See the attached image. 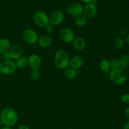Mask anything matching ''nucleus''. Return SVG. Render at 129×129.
Here are the masks:
<instances>
[{"instance_id":"9b49d317","label":"nucleus","mask_w":129,"mask_h":129,"mask_svg":"<svg viewBox=\"0 0 129 129\" xmlns=\"http://www.w3.org/2000/svg\"><path fill=\"white\" fill-rule=\"evenodd\" d=\"M28 65L32 70H39L42 66V59L39 55L32 54L27 58Z\"/></svg>"},{"instance_id":"5701e85b","label":"nucleus","mask_w":129,"mask_h":129,"mask_svg":"<svg viewBox=\"0 0 129 129\" xmlns=\"http://www.w3.org/2000/svg\"><path fill=\"white\" fill-rule=\"evenodd\" d=\"M110 64L111 68L112 69H121L122 70V66H121L120 62L119 59H112L110 60Z\"/></svg>"},{"instance_id":"c85d7f7f","label":"nucleus","mask_w":129,"mask_h":129,"mask_svg":"<svg viewBox=\"0 0 129 129\" xmlns=\"http://www.w3.org/2000/svg\"><path fill=\"white\" fill-rule=\"evenodd\" d=\"M124 115L125 117L129 120V107L125 108L124 111Z\"/></svg>"},{"instance_id":"0eeeda50","label":"nucleus","mask_w":129,"mask_h":129,"mask_svg":"<svg viewBox=\"0 0 129 129\" xmlns=\"http://www.w3.org/2000/svg\"><path fill=\"white\" fill-rule=\"evenodd\" d=\"M23 39L26 44L34 45L37 44L39 39V35L36 31L31 28H27L23 33Z\"/></svg>"},{"instance_id":"72a5a7b5","label":"nucleus","mask_w":129,"mask_h":129,"mask_svg":"<svg viewBox=\"0 0 129 129\" xmlns=\"http://www.w3.org/2000/svg\"><path fill=\"white\" fill-rule=\"evenodd\" d=\"M1 129H12L11 127H6V126H4L3 127H2Z\"/></svg>"},{"instance_id":"6e6552de","label":"nucleus","mask_w":129,"mask_h":129,"mask_svg":"<svg viewBox=\"0 0 129 129\" xmlns=\"http://www.w3.org/2000/svg\"><path fill=\"white\" fill-rule=\"evenodd\" d=\"M83 6L81 4L77 2H73L68 5L66 11L68 14L73 17H76L83 14Z\"/></svg>"},{"instance_id":"6ab92c4d","label":"nucleus","mask_w":129,"mask_h":129,"mask_svg":"<svg viewBox=\"0 0 129 129\" xmlns=\"http://www.w3.org/2000/svg\"><path fill=\"white\" fill-rule=\"evenodd\" d=\"M74 23L78 27H83L86 25L87 18L82 14L79 16L74 17Z\"/></svg>"},{"instance_id":"20e7f679","label":"nucleus","mask_w":129,"mask_h":129,"mask_svg":"<svg viewBox=\"0 0 129 129\" xmlns=\"http://www.w3.org/2000/svg\"><path fill=\"white\" fill-rule=\"evenodd\" d=\"M16 69V64L15 62L13 60H3L0 64V73L3 75H11L15 73Z\"/></svg>"},{"instance_id":"2eb2a0df","label":"nucleus","mask_w":129,"mask_h":129,"mask_svg":"<svg viewBox=\"0 0 129 129\" xmlns=\"http://www.w3.org/2000/svg\"><path fill=\"white\" fill-rule=\"evenodd\" d=\"M72 43L73 47L77 50H84L86 46V42L83 37H76Z\"/></svg>"},{"instance_id":"bb28decb","label":"nucleus","mask_w":129,"mask_h":129,"mask_svg":"<svg viewBox=\"0 0 129 129\" xmlns=\"http://www.w3.org/2000/svg\"><path fill=\"white\" fill-rule=\"evenodd\" d=\"M2 58L3 59V60H11V56H10V54L9 53V52H8L5 53L2 55Z\"/></svg>"},{"instance_id":"f704fd0d","label":"nucleus","mask_w":129,"mask_h":129,"mask_svg":"<svg viewBox=\"0 0 129 129\" xmlns=\"http://www.w3.org/2000/svg\"><path fill=\"white\" fill-rule=\"evenodd\" d=\"M3 61V58H2V55L1 54H0V64L1 63V62Z\"/></svg>"},{"instance_id":"a211bd4d","label":"nucleus","mask_w":129,"mask_h":129,"mask_svg":"<svg viewBox=\"0 0 129 129\" xmlns=\"http://www.w3.org/2000/svg\"><path fill=\"white\" fill-rule=\"evenodd\" d=\"M124 39L122 37H117L115 38L113 40V43H112L113 47L115 50H120L124 46Z\"/></svg>"},{"instance_id":"ddd939ff","label":"nucleus","mask_w":129,"mask_h":129,"mask_svg":"<svg viewBox=\"0 0 129 129\" xmlns=\"http://www.w3.org/2000/svg\"><path fill=\"white\" fill-rule=\"evenodd\" d=\"M9 53L11 56V60H16L20 57L22 56L23 49L20 45L16 44L11 47Z\"/></svg>"},{"instance_id":"473e14b6","label":"nucleus","mask_w":129,"mask_h":129,"mask_svg":"<svg viewBox=\"0 0 129 129\" xmlns=\"http://www.w3.org/2000/svg\"><path fill=\"white\" fill-rule=\"evenodd\" d=\"M82 1H83V3H92L93 2V0H81Z\"/></svg>"},{"instance_id":"c756f323","label":"nucleus","mask_w":129,"mask_h":129,"mask_svg":"<svg viewBox=\"0 0 129 129\" xmlns=\"http://www.w3.org/2000/svg\"><path fill=\"white\" fill-rule=\"evenodd\" d=\"M123 39H124L125 43L126 44H127L128 45H129V34H127V35L124 37Z\"/></svg>"},{"instance_id":"39448f33","label":"nucleus","mask_w":129,"mask_h":129,"mask_svg":"<svg viewBox=\"0 0 129 129\" xmlns=\"http://www.w3.org/2000/svg\"><path fill=\"white\" fill-rule=\"evenodd\" d=\"M60 40L65 44H70L73 42L76 38V34L73 30L70 28H62L59 32Z\"/></svg>"},{"instance_id":"cd10ccee","label":"nucleus","mask_w":129,"mask_h":129,"mask_svg":"<svg viewBox=\"0 0 129 129\" xmlns=\"http://www.w3.org/2000/svg\"><path fill=\"white\" fill-rule=\"evenodd\" d=\"M120 35L122 36V37H125L127 34V30L125 28L121 29L120 31Z\"/></svg>"},{"instance_id":"4c0bfd02","label":"nucleus","mask_w":129,"mask_h":129,"mask_svg":"<svg viewBox=\"0 0 129 129\" xmlns=\"http://www.w3.org/2000/svg\"><path fill=\"white\" fill-rule=\"evenodd\" d=\"M128 55H129V50H128Z\"/></svg>"},{"instance_id":"7ed1b4c3","label":"nucleus","mask_w":129,"mask_h":129,"mask_svg":"<svg viewBox=\"0 0 129 129\" xmlns=\"http://www.w3.org/2000/svg\"><path fill=\"white\" fill-rule=\"evenodd\" d=\"M110 79L117 85H122L127 81V77L125 73L121 69H112L110 73Z\"/></svg>"},{"instance_id":"9d476101","label":"nucleus","mask_w":129,"mask_h":129,"mask_svg":"<svg viewBox=\"0 0 129 129\" xmlns=\"http://www.w3.org/2000/svg\"><path fill=\"white\" fill-rule=\"evenodd\" d=\"M97 11L96 5L93 3H89L83 7V15L86 18H92L96 15Z\"/></svg>"},{"instance_id":"423d86ee","label":"nucleus","mask_w":129,"mask_h":129,"mask_svg":"<svg viewBox=\"0 0 129 129\" xmlns=\"http://www.w3.org/2000/svg\"><path fill=\"white\" fill-rule=\"evenodd\" d=\"M34 21L37 26L45 28L50 24L49 16L42 11H38L34 14Z\"/></svg>"},{"instance_id":"2f4dec72","label":"nucleus","mask_w":129,"mask_h":129,"mask_svg":"<svg viewBox=\"0 0 129 129\" xmlns=\"http://www.w3.org/2000/svg\"><path fill=\"white\" fill-rule=\"evenodd\" d=\"M123 129H129V120L125 123Z\"/></svg>"},{"instance_id":"412c9836","label":"nucleus","mask_w":129,"mask_h":129,"mask_svg":"<svg viewBox=\"0 0 129 129\" xmlns=\"http://www.w3.org/2000/svg\"><path fill=\"white\" fill-rule=\"evenodd\" d=\"M99 66L101 70L103 72H108L111 69L110 60H108V59H103L101 60Z\"/></svg>"},{"instance_id":"4468645a","label":"nucleus","mask_w":129,"mask_h":129,"mask_svg":"<svg viewBox=\"0 0 129 129\" xmlns=\"http://www.w3.org/2000/svg\"><path fill=\"white\" fill-rule=\"evenodd\" d=\"M37 44L40 47L47 49L52 44V39L49 35H44L39 37Z\"/></svg>"},{"instance_id":"c9c22d12","label":"nucleus","mask_w":129,"mask_h":129,"mask_svg":"<svg viewBox=\"0 0 129 129\" xmlns=\"http://www.w3.org/2000/svg\"><path fill=\"white\" fill-rule=\"evenodd\" d=\"M2 124V122H1V116H0V125Z\"/></svg>"},{"instance_id":"f3484780","label":"nucleus","mask_w":129,"mask_h":129,"mask_svg":"<svg viewBox=\"0 0 129 129\" xmlns=\"http://www.w3.org/2000/svg\"><path fill=\"white\" fill-rule=\"evenodd\" d=\"M78 75L77 70L73 69L71 67H68L64 69V76L68 80H73L76 78Z\"/></svg>"},{"instance_id":"a878e982","label":"nucleus","mask_w":129,"mask_h":129,"mask_svg":"<svg viewBox=\"0 0 129 129\" xmlns=\"http://www.w3.org/2000/svg\"><path fill=\"white\" fill-rule=\"evenodd\" d=\"M45 28V31H46V32L49 34H52V33L54 31V30H55V26L50 23L49 24V25H48Z\"/></svg>"},{"instance_id":"7c9ffc66","label":"nucleus","mask_w":129,"mask_h":129,"mask_svg":"<svg viewBox=\"0 0 129 129\" xmlns=\"http://www.w3.org/2000/svg\"><path fill=\"white\" fill-rule=\"evenodd\" d=\"M18 129H30V128H29L28 126L26 125H20V127H18Z\"/></svg>"},{"instance_id":"f03ea898","label":"nucleus","mask_w":129,"mask_h":129,"mask_svg":"<svg viewBox=\"0 0 129 129\" xmlns=\"http://www.w3.org/2000/svg\"><path fill=\"white\" fill-rule=\"evenodd\" d=\"M54 61L55 67L57 69L64 70L69 67L70 59L68 54L65 50L60 49L56 51L54 54Z\"/></svg>"},{"instance_id":"b1692460","label":"nucleus","mask_w":129,"mask_h":129,"mask_svg":"<svg viewBox=\"0 0 129 129\" xmlns=\"http://www.w3.org/2000/svg\"><path fill=\"white\" fill-rule=\"evenodd\" d=\"M30 77L34 81H37L40 77V73L39 70H32L30 73Z\"/></svg>"},{"instance_id":"dca6fc26","label":"nucleus","mask_w":129,"mask_h":129,"mask_svg":"<svg viewBox=\"0 0 129 129\" xmlns=\"http://www.w3.org/2000/svg\"><path fill=\"white\" fill-rule=\"evenodd\" d=\"M11 42L6 38L0 39V54L3 55L5 53L10 51L11 49Z\"/></svg>"},{"instance_id":"393cba45","label":"nucleus","mask_w":129,"mask_h":129,"mask_svg":"<svg viewBox=\"0 0 129 129\" xmlns=\"http://www.w3.org/2000/svg\"><path fill=\"white\" fill-rule=\"evenodd\" d=\"M120 100L122 103L129 104V93H124L120 96Z\"/></svg>"},{"instance_id":"4be33fe9","label":"nucleus","mask_w":129,"mask_h":129,"mask_svg":"<svg viewBox=\"0 0 129 129\" xmlns=\"http://www.w3.org/2000/svg\"><path fill=\"white\" fill-rule=\"evenodd\" d=\"M122 70L129 67V55L126 54L121 56L119 59Z\"/></svg>"},{"instance_id":"e433bc0d","label":"nucleus","mask_w":129,"mask_h":129,"mask_svg":"<svg viewBox=\"0 0 129 129\" xmlns=\"http://www.w3.org/2000/svg\"><path fill=\"white\" fill-rule=\"evenodd\" d=\"M0 129H1V125H0Z\"/></svg>"},{"instance_id":"1a4fd4ad","label":"nucleus","mask_w":129,"mask_h":129,"mask_svg":"<svg viewBox=\"0 0 129 129\" xmlns=\"http://www.w3.org/2000/svg\"><path fill=\"white\" fill-rule=\"evenodd\" d=\"M49 20H50V23L54 25V26L60 25L64 20V13L60 10H55L50 14L49 16Z\"/></svg>"},{"instance_id":"f8f14e48","label":"nucleus","mask_w":129,"mask_h":129,"mask_svg":"<svg viewBox=\"0 0 129 129\" xmlns=\"http://www.w3.org/2000/svg\"><path fill=\"white\" fill-rule=\"evenodd\" d=\"M84 64V59L79 55L73 56L69 61V66L75 70L80 69Z\"/></svg>"},{"instance_id":"f257e3e1","label":"nucleus","mask_w":129,"mask_h":129,"mask_svg":"<svg viewBox=\"0 0 129 129\" xmlns=\"http://www.w3.org/2000/svg\"><path fill=\"white\" fill-rule=\"evenodd\" d=\"M2 124L6 127H12L17 123L18 115L13 108L7 107L1 111L0 113Z\"/></svg>"},{"instance_id":"aec40b11","label":"nucleus","mask_w":129,"mask_h":129,"mask_svg":"<svg viewBox=\"0 0 129 129\" xmlns=\"http://www.w3.org/2000/svg\"><path fill=\"white\" fill-rule=\"evenodd\" d=\"M15 64H16V68H18L20 69H23L28 65L27 58L22 55L20 58H18L17 60H16Z\"/></svg>"}]
</instances>
